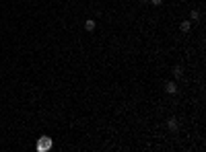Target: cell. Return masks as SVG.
I'll use <instances>...</instances> for the list:
<instances>
[{"label":"cell","instance_id":"1","mask_svg":"<svg viewBox=\"0 0 206 152\" xmlns=\"http://www.w3.org/2000/svg\"><path fill=\"white\" fill-rule=\"evenodd\" d=\"M165 93H167V95H177V82H175V80L165 82Z\"/></svg>","mask_w":206,"mask_h":152},{"label":"cell","instance_id":"2","mask_svg":"<svg viewBox=\"0 0 206 152\" xmlns=\"http://www.w3.org/2000/svg\"><path fill=\"white\" fill-rule=\"evenodd\" d=\"M37 148H39V150H50V148H52V140L50 138H41L39 144H37Z\"/></svg>","mask_w":206,"mask_h":152},{"label":"cell","instance_id":"3","mask_svg":"<svg viewBox=\"0 0 206 152\" xmlns=\"http://www.w3.org/2000/svg\"><path fill=\"white\" fill-rule=\"evenodd\" d=\"M190 29H192V21H181V23H179V31L190 33Z\"/></svg>","mask_w":206,"mask_h":152},{"label":"cell","instance_id":"4","mask_svg":"<svg viewBox=\"0 0 206 152\" xmlns=\"http://www.w3.org/2000/svg\"><path fill=\"white\" fill-rule=\"evenodd\" d=\"M95 27H97V23L93 21V19H87V21H85V29H87L89 33H93V31H95Z\"/></svg>","mask_w":206,"mask_h":152},{"label":"cell","instance_id":"5","mask_svg":"<svg viewBox=\"0 0 206 152\" xmlns=\"http://www.w3.org/2000/svg\"><path fill=\"white\" fill-rule=\"evenodd\" d=\"M167 127L171 131H177V127H179V124H177V119L175 117H171V119H167Z\"/></svg>","mask_w":206,"mask_h":152},{"label":"cell","instance_id":"6","mask_svg":"<svg viewBox=\"0 0 206 152\" xmlns=\"http://www.w3.org/2000/svg\"><path fill=\"white\" fill-rule=\"evenodd\" d=\"M173 76H175V78H181V76H184V68H181V66H175V68H173Z\"/></svg>","mask_w":206,"mask_h":152},{"label":"cell","instance_id":"7","mask_svg":"<svg viewBox=\"0 0 206 152\" xmlns=\"http://www.w3.org/2000/svg\"><path fill=\"white\" fill-rule=\"evenodd\" d=\"M190 17H192V21H198V19H200V10H192Z\"/></svg>","mask_w":206,"mask_h":152},{"label":"cell","instance_id":"8","mask_svg":"<svg viewBox=\"0 0 206 152\" xmlns=\"http://www.w3.org/2000/svg\"><path fill=\"white\" fill-rule=\"evenodd\" d=\"M151 4H153V6H161V4H163V0H151Z\"/></svg>","mask_w":206,"mask_h":152}]
</instances>
